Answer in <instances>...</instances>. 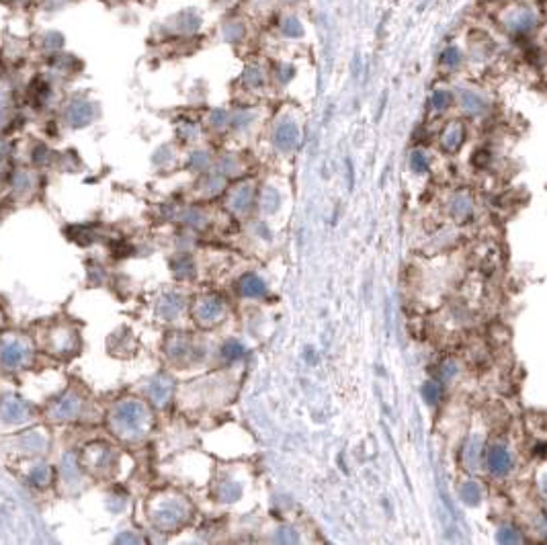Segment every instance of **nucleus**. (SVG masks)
<instances>
[{"instance_id":"nucleus-1","label":"nucleus","mask_w":547,"mask_h":545,"mask_svg":"<svg viewBox=\"0 0 547 545\" xmlns=\"http://www.w3.org/2000/svg\"><path fill=\"white\" fill-rule=\"evenodd\" d=\"M486 466L488 470L494 474V476H507L513 468V459H511V453L505 445H494L488 449V455H486Z\"/></svg>"},{"instance_id":"nucleus-2","label":"nucleus","mask_w":547,"mask_h":545,"mask_svg":"<svg viewBox=\"0 0 547 545\" xmlns=\"http://www.w3.org/2000/svg\"><path fill=\"white\" fill-rule=\"evenodd\" d=\"M463 138H466V129H463V125H461V123H451V125L445 129V134H443V146H445L447 150H455V148L461 146Z\"/></svg>"},{"instance_id":"nucleus-3","label":"nucleus","mask_w":547,"mask_h":545,"mask_svg":"<svg viewBox=\"0 0 547 545\" xmlns=\"http://www.w3.org/2000/svg\"><path fill=\"white\" fill-rule=\"evenodd\" d=\"M480 455H482V439L480 437H472L466 445V451H463V459H466V466L470 470H476L478 464H480Z\"/></svg>"},{"instance_id":"nucleus-4","label":"nucleus","mask_w":547,"mask_h":545,"mask_svg":"<svg viewBox=\"0 0 547 545\" xmlns=\"http://www.w3.org/2000/svg\"><path fill=\"white\" fill-rule=\"evenodd\" d=\"M297 142V127L293 123H283L277 131V144L283 150H291Z\"/></svg>"},{"instance_id":"nucleus-5","label":"nucleus","mask_w":547,"mask_h":545,"mask_svg":"<svg viewBox=\"0 0 547 545\" xmlns=\"http://www.w3.org/2000/svg\"><path fill=\"white\" fill-rule=\"evenodd\" d=\"M459 496H461V500H463L466 505L476 507V505H480V500H482V488H480L478 482H472V480H470V482H466V484L461 486Z\"/></svg>"},{"instance_id":"nucleus-6","label":"nucleus","mask_w":547,"mask_h":545,"mask_svg":"<svg viewBox=\"0 0 547 545\" xmlns=\"http://www.w3.org/2000/svg\"><path fill=\"white\" fill-rule=\"evenodd\" d=\"M472 214V203L466 195H457L453 201H451V216L457 218V220H463Z\"/></svg>"},{"instance_id":"nucleus-7","label":"nucleus","mask_w":547,"mask_h":545,"mask_svg":"<svg viewBox=\"0 0 547 545\" xmlns=\"http://www.w3.org/2000/svg\"><path fill=\"white\" fill-rule=\"evenodd\" d=\"M461 105H463V109H466L468 113H480V111L484 109V101H482V97L476 94V92H472V90H466V92L461 94Z\"/></svg>"},{"instance_id":"nucleus-8","label":"nucleus","mask_w":547,"mask_h":545,"mask_svg":"<svg viewBox=\"0 0 547 545\" xmlns=\"http://www.w3.org/2000/svg\"><path fill=\"white\" fill-rule=\"evenodd\" d=\"M498 542L500 544H523V537L519 535V531L515 527H503L498 531Z\"/></svg>"},{"instance_id":"nucleus-9","label":"nucleus","mask_w":547,"mask_h":545,"mask_svg":"<svg viewBox=\"0 0 547 545\" xmlns=\"http://www.w3.org/2000/svg\"><path fill=\"white\" fill-rule=\"evenodd\" d=\"M449 103H451V94H449L447 90H435L433 97H431V105H433V109H437V111L447 109Z\"/></svg>"},{"instance_id":"nucleus-10","label":"nucleus","mask_w":547,"mask_h":545,"mask_svg":"<svg viewBox=\"0 0 547 545\" xmlns=\"http://www.w3.org/2000/svg\"><path fill=\"white\" fill-rule=\"evenodd\" d=\"M410 166H412L416 173H424V170H429V158L424 156V152H420V150L412 152Z\"/></svg>"},{"instance_id":"nucleus-11","label":"nucleus","mask_w":547,"mask_h":545,"mask_svg":"<svg viewBox=\"0 0 547 545\" xmlns=\"http://www.w3.org/2000/svg\"><path fill=\"white\" fill-rule=\"evenodd\" d=\"M439 385L437 383H433V381H427L424 385H422V398L427 400V404H437V400H439Z\"/></svg>"},{"instance_id":"nucleus-12","label":"nucleus","mask_w":547,"mask_h":545,"mask_svg":"<svg viewBox=\"0 0 547 545\" xmlns=\"http://www.w3.org/2000/svg\"><path fill=\"white\" fill-rule=\"evenodd\" d=\"M283 31H285L287 35L295 37V35L301 33V25H299V21H297L295 16H287V18L283 21Z\"/></svg>"},{"instance_id":"nucleus-13","label":"nucleus","mask_w":547,"mask_h":545,"mask_svg":"<svg viewBox=\"0 0 547 545\" xmlns=\"http://www.w3.org/2000/svg\"><path fill=\"white\" fill-rule=\"evenodd\" d=\"M461 62V53H459V49H455V47H449V49H445V53H443V64L445 66H457Z\"/></svg>"},{"instance_id":"nucleus-14","label":"nucleus","mask_w":547,"mask_h":545,"mask_svg":"<svg viewBox=\"0 0 547 545\" xmlns=\"http://www.w3.org/2000/svg\"><path fill=\"white\" fill-rule=\"evenodd\" d=\"M455 373H457V365H455L453 361L443 365V377H445V379H453V377H455Z\"/></svg>"},{"instance_id":"nucleus-15","label":"nucleus","mask_w":547,"mask_h":545,"mask_svg":"<svg viewBox=\"0 0 547 545\" xmlns=\"http://www.w3.org/2000/svg\"><path fill=\"white\" fill-rule=\"evenodd\" d=\"M544 494H546V500H547V476L546 480H544Z\"/></svg>"}]
</instances>
